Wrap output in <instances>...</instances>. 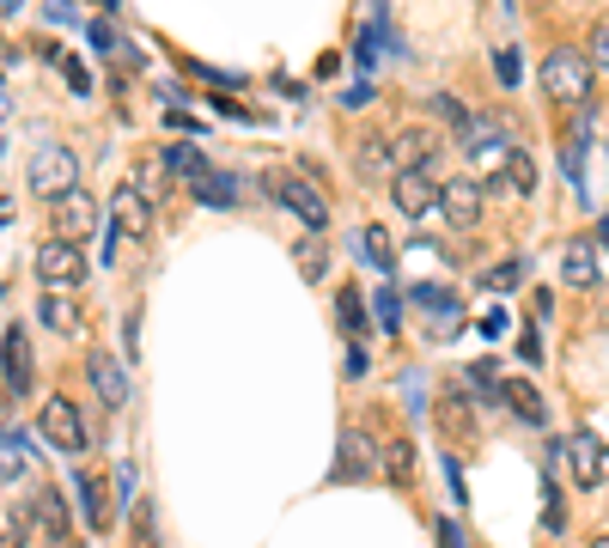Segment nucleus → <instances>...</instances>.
<instances>
[{
    "label": "nucleus",
    "instance_id": "f257e3e1",
    "mask_svg": "<svg viewBox=\"0 0 609 548\" xmlns=\"http://www.w3.org/2000/svg\"><path fill=\"white\" fill-rule=\"evenodd\" d=\"M25 177H31V189H37L43 201H62L67 189H80V158H74V146H62V141H43L37 153H31Z\"/></svg>",
    "mask_w": 609,
    "mask_h": 548
},
{
    "label": "nucleus",
    "instance_id": "f03ea898",
    "mask_svg": "<svg viewBox=\"0 0 609 548\" xmlns=\"http://www.w3.org/2000/svg\"><path fill=\"white\" fill-rule=\"evenodd\" d=\"M543 91L555 98V105H585V98H591V62H585L573 43L549 50L543 55Z\"/></svg>",
    "mask_w": 609,
    "mask_h": 548
},
{
    "label": "nucleus",
    "instance_id": "7ed1b4c3",
    "mask_svg": "<svg viewBox=\"0 0 609 548\" xmlns=\"http://www.w3.org/2000/svg\"><path fill=\"white\" fill-rule=\"evenodd\" d=\"M268 196H275L299 226H311V232L330 226V201H323V189H311V177H299V171H268Z\"/></svg>",
    "mask_w": 609,
    "mask_h": 548
},
{
    "label": "nucleus",
    "instance_id": "20e7f679",
    "mask_svg": "<svg viewBox=\"0 0 609 548\" xmlns=\"http://www.w3.org/2000/svg\"><path fill=\"white\" fill-rule=\"evenodd\" d=\"M37 432L55 445V451H67V457H80L86 439H92V432H86V420H80V408L67 403V396H49V403L37 408Z\"/></svg>",
    "mask_w": 609,
    "mask_h": 548
},
{
    "label": "nucleus",
    "instance_id": "39448f33",
    "mask_svg": "<svg viewBox=\"0 0 609 548\" xmlns=\"http://www.w3.org/2000/svg\"><path fill=\"white\" fill-rule=\"evenodd\" d=\"M0 384H7V396H31V384H37V353H31V329H7L0 336Z\"/></svg>",
    "mask_w": 609,
    "mask_h": 548
},
{
    "label": "nucleus",
    "instance_id": "423d86ee",
    "mask_svg": "<svg viewBox=\"0 0 609 548\" xmlns=\"http://www.w3.org/2000/svg\"><path fill=\"white\" fill-rule=\"evenodd\" d=\"M37 274L49 293H74L86 281V250L67 244V238H49V244L37 250Z\"/></svg>",
    "mask_w": 609,
    "mask_h": 548
},
{
    "label": "nucleus",
    "instance_id": "0eeeda50",
    "mask_svg": "<svg viewBox=\"0 0 609 548\" xmlns=\"http://www.w3.org/2000/svg\"><path fill=\"white\" fill-rule=\"evenodd\" d=\"M390 196H397V208L409 213V220H427V213L439 208V171L433 165L397 171V177H390Z\"/></svg>",
    "mask_w": 609,
    "mask_h": 548
},
{
    "label": "nucleus",
    "instance_id": "6e6552de",
    "mask_svg": "<svg viewBox=\"0 0 609 548\" xmlns=\"http://www.w3.org/2000/svg\"><path fill=\"white\" fill-rule=\"evenodd\" d=\"M49 220L67 244H80V238H98V201L86 189H67L62 201H49Z\"/></svg>",
    "mask_w": 609,
    "mask_h": 548
},
{
    "label": "nucleus",
    "instance_id": "1a4fd4ad",
    "mask_svg": "<svg viewBox=\"0 0 609 548\" xmlns=\"http://www.w3.org/2000/svg\"><path fill=\"white\" fill-rule=\"evenodd\" d=\"M110 226H117L122 238H153V201H146L141 183H122L117 196H110Z\"/></svg>",
    "mask_w": 609,
    "mask_h": 548
},
{
    "label": "nucleus",
    "instance_id": "9d476101",
    "mask_svg": "<svg viewBox=\"0 0 609 548\" xmlns=\"http://www.w3.org/2000/svg\"><path fill=\"white\" fill-rule=\"evenodd\" d=\"M439 213H445L457 232H469V226L481 220V183L476 177H451L439 183Z\"/></svg>",
    "mask_w": 609,
    "mask_h": 548
},
{
    "label": "nucleus",
    "instance_id": "9b49d317",
    "mask_svg": "<svg viewBox=\"0 0 609 548\" xmlns=\"http://www.w3.org/2000/svg\"><path fill=\"white\" fill-rule=\"evenodd\" d=\"M354 165H359V177L390 183V177H397V141H390L385 129H366V134L354 141Z\"/></svg>",
    "mask_w": 609,
    "mask_h": 548
},
{
    "label": "nucleus",
    "instance_id": "f8f14e48",
    "mask_svg": "<svg viewBox=\"0 0 609 548\" xmlns=\"http://www.w3.org/2000/svg\"><path fill=\"white\" fill-rule=\"evenodd\" d=\"M378 475V457H372L366 432H342L335 445V482H372Z\"/></svg>",
    "mask_w": 609,
    "mask_h": 548
},
{
    "label": "nucleus",
    "instance_id": "ddd939ff",
    "mask_svg": "<svg viewBox=\"0 0 609 548\" xmlns=\"http://www.w3.org/2000/svg\"><path fill=\"white\" fill-rule=\"evenodd\" d=\"M433 110H439V122H445V129H451V141H457V146H469V153H476V146H481V122L469 117V110L457 105L451 91H433Z\"/></svg>",
    "mask_w": 609,
    "mask_h": 548
},
{
    "label": "nucleus",
    "instance_id": "4468645a",
    "mask_svg": "<svg viewBox=\"0 0 609 548\" xmlns=\"http://www.w3.org/2000/svg\"><path fill=\"white\" fill-rule=\"evenodd\" d=\"M86 379H92V391L104 396L110 408L129 403V379H122V365L110 360V353H92V360H86Z\"/></svg>",
    "mask_w": 609,
    "mask_h": 548
},
{
    "label": "nucleus",
    "instance_id": "2eb2a0df",
    "mask_svg": "<svg viewBox=\"0 0 609 548\" xmlns=\"http://www.w3.org/2000/svg\"><path fill=\"white\" fill-rule=\"evenodd\" d=\"M561 457L573 463V482H579V487H597V482H604V451H597V439H585V432H579V439L561 445Z\"/></svg>",
    "mask_w": 609,
    "mask_h": 548
},
{
    "label": "nucleus",
    "instance_id": "dca6fc26",
    "mask_svg": "<svg viewBox=\"0 0 609 548\" xmlns=\"http://www.w3.org/2000/svg\"><path fill=\"white\" fill-rule=\"evenodd\" d=\"M37 317L55 329V336H86V317H80V305H74V293H43Z\"/></svg>",
    "mask_w": 609,
    "mask_h": 548
},
{
    "label": "nucleus",
    "instance_id": "f3484780",
    "mask_svg": "<svg viewBox=\"0 0 609 548\" xmlns=\"http://www.w3.org/2000/svg\"><path fill=\"white\" fill-rule=\"evenodd\" d=\"M31 518L43 524V536H49L55 548H67V500L55 494V487H43V494H37V506H31Z\"/></svg>",
    "mask_w": 609,
    "mask_h": 548
},
{
    "label": "nucleus",
    "instance_id": "a211bd4d",
    "mask_svg": "<svg viewBox=\"0 0 609 548\" xmlns=\"http://www.w3.org/2000/svg\"><path fill=\"white\" fill-rule=\"evenodd\" d=\"M561 274H567V287H597V256L585 238H573L567 250H561Z\"/></svg>",
    "mask_w": 609,
    "mask_h": 548
},
{
    "label": "nucleus",
    "instance_id": "6ab92c4d",
    "mask_svg": "<svg viewBox=\"0 0 609 548\" xmlns=\"http://www.w3.org/2000/svg\"><path fill=\"white\" fill-rule=\"evenodd\" d=\"M378 470L390 475V487H409V482H414V445L402 439V432H390L385 457H378Z\"/></svg>",
    "mask_w": 609,
    "mask_h": 548
},
{
    "label": "nucleus",
    "instance_id": "aec40b11",
    "mask_svg": "<svg viewBox=\"0 0 609 548\" xmlns=\"http://www.w3.org/2000/svg\"><path fill=\"white\" fill-rule=\"evenodd\" d=\"M0 482H31V451L19 432L0 427Z\"/></svg>",
    "mask_w": 609,
    "mask_h": 548
},
{
    "label": "nucleus",
    "instance_id": "412c9836",
    "mask_svg": "<svg viewBox=\"0 0 609 548\" xmlns=\"http://www.w3.org/2000/svg\"><path fill=\"white\" fill-rule=\"evenodd\" d=\"M500 177H506V189H512V196H536V165H530V153H518V146H506Z\"/></svg>",
    "mask_w": 609,
    "mask_h": 548
},
{
    "label": "nucleus",
    "instance_id": "4be33fe9",
    "mask_svg": "<svg viewBox=\"0 0 609 548\" xmlns=\"http://www.w3.org/2000/svg\"><path fill=\"white\" fill-rule=\"evenodd\" d=\"M292 256H299V274L311 281V287H318L323 274H330V244H323L318 232H311V238H299V244H292Z\"/></svg>",
    "mask_w": 609,
    "mask_h": 548
},
{
    "label": "nucleus",
    "instance_id": "5701e85b",
    "mask_svg": "<svg viewBox=\"0 0 609 548\" xmlns=\"http://www.w3.org/2000/svg\"><path fill=\"white\" fill-rule=\"evenodd\" d=\"M500 396H506V403H512V415H518V420H530V427H543V415H549V408H543V396L530 391L524 379L500 384Z\"/></svg>",
    "mask_w": 609,
    "mask_h": 548
},
{
    "label": "nucleus",
    "instance_id": "b1692460",
    "mask_svg": "<svg viewBox=\"0 0 609 548\" xmlns=\"http://www.w3.org/2000/svg\"><path fill=\"white\" fill-rule=\"evenodd\" d=\"M433 134L427 129H409V134H397V171H414V165H433Z\"/></svg>",
    "mask_w": 609,
    "mask_h": 548
},
{
    "label": "nucleus",
    "instance_id": "393cba45",
    "mask_svg": "<svg viewBox=\"0 0 609 548\" xmlns=\"http://www.w3.org/2000/svg\"><path fill=\"white\" fill-rule=\"evenodd\" d=\"M74 487H80L86 524H92V530H104V518H110V494H104V482H98V475H74Z\"/></svg>",
    "mask_w": 609,
    "mask_h": 548
},
{
    "label": "nucleus",
    "instance_id": "a878e982",
    "mask_svg": "<svg viewBox=\"0 0 609 548\" xmlns=\"http://www.w3.org/2000/svg\"><path fill=\"white\" fill-rule=\"evenodd\" d=\"M439 427H451V432H476V408L464 403V391H439Z\"/></svg>",
    "mask_w": 609,
    "mask_h": 548
},
{
    "label": "nucleus",
    "instance_id": "bb28decb",
    "mask_svg": "<svg viewBox=\"0 0 609 548\" xmlns=\"http://www.w3.org/2000/svg\"><path fill=\"white\" fill-rule=\"evenodd\" d=\"M189 189H196V196L208 201V208H232V177H225V171H201V177L189 183Z\"/></svg>",
    "mask_w": 609,
    "mask_h": 548
},
{
    "label": "nucleus",
    "instance_id": "cd10ccee",
    "mask_svg": "<svg viewBox=\"0 0 609 548\" xmlns=\"http://www.w3.org/2000/svg\"><path fill=\"white\" fill-rule=\"evenodd\" d=\"M359 250H366L372 268H385V274H390V262H397V250H390V232H385V226H366V232H359Z\"/></svg>",
    "mask_w": 609,
    "mask_h": 548
},
{
    "label": "nucleus",
    "instance_id": "c85d7f7f",
    "mask_svg": "<svg viewBox=\"0 0 609 548\" xmlns=\"http://www.w3.org/2000/svg\"><path fill=\"white\" fill-rule=\"evenodd\" d=\"M165 165H171V171H177V177H184V183H196V177H201V171H208V158H201V146H189V141H177V146H171V153H165Z\"/></svg>",
    "mask_w": 609,
    "mask_h": 548
},
{
    "label": "nucleus",
    "instance_id": "c756f323",
    "mask_svg": "<svg viewBox=\"0 0 609 548\" xmlns=\"http://www.w3.org/2000/svg\"><path fill=\"white\" fill-rule=\"evenodd\" d=\"M335 317H342V329H347V336H366V311H359V293L354 287H342V299H335Z\"/></svg>",
    "mask_w": 609,
    "mask_h": 548
},
{
    "label": "nucleus",
    "instance_id": "7c9ffc66",
    "mask_svg": "<svg viewBox=\"0 0 609 548\" xmlns=\"http://www.w3.org/2000/svg\"><path fill=\"white\" fill-rule=\"evenodd\" d=\"M92 50L98 55H117L122 67H134V55L122 50V37H117V25H104V19H92Z\"/></svg>",
    "mask_w": 609,
    "mask_h": 548
},
{
    "label": "nucleus",
    "instance_id": "2f4dec72",
    "mask_svg": "<svg viewBox=\"0 0 609 548\" xmlns=\"http://www.w3.org/2000/svg\"><path fill=\"white\" fill-rule=\"evenodd\" d=\"M414 299H421L427 305V311H445V317H457V293H451V287H414Z\"/></svg>",
    "mask_w": 609,
    "mask_h": 548
},
{
    "label": "nucleus",
    "instance_id": "473e14b6",
    "mask_svg": "<svg viewBox=\"0 0 609 548\" xmlns=\"http://www.w3.org/2000/svg\"><path fill=\"white\" fill-rule=\"evenodd\" d=\"M464 384H469V391H481V396H494V391H500V372H494V360H476V365L464 372Z\"/></svg>",
    "mask_w": 609,
    "mask_h": 548
},
{
    "label": "nucleus",
    "instance_id": "72a5a7b5",
    "mask_svg": "<svg viewBox=\"0 0 609 548\" xmlns=\"http://www.w3.org/2000/svg\"><path fill=\"white\" fill-rule=\"evenodd\" d=\"M518 281H524V262H518V256H506V262H500V268H494V274H488V287H494V293H512V287H518Z\"/></svg>",
    "mask_w": 609,
    "mask_h": 548
},
{
    "label": "nucleus",
    "instance_id": "f704fd0d",
    "mask_svg": "<svg viewBox=\"0 0 609 548\" xmlns=\"http://www.w3.org/2000/svg\"><path fill=\"white\" fill-rule=\"evenodd\" d=\"M543 524H549V530H567V506H561V487L555 482L543 487Z\"/></svg>",
    "mask_w": 609,
    "mask_h": 548
},
{
    "label": "nucleus",
    "instance_id": "c9c22d12",
    "mask_svg": "<svg viewBox=\"0 0 609 548\" xmlns=\"http://www.w3.org/2000/svg\"><path fill=\"white\" fill-rule=\"evenodd\" d=\"M494 74H500V86H518V74H524L518 50H500V55H494Z\"/></svg>",
    "mask_w": 609,
    "mask_h": 548
},
{
    "label": "nucleus",
    "instance_id": "e433bc0d",
    "mask_svg": "<svg viewBox=\"0 0 609 548\" xmlns=\"http://www.w3.org/2000/svg\"><path fill=\"white\" fill-rule=\"evenodd\" d=\"M62 74L74 91H92V74H86V62H74V55H62Z\"/></svg>",
    "mask_w": 609,
    "mask_h": 548
},
{
    "label": "nucleus",
    "instance_id": "4c0bfd02",
    "mask_svg": "<svg viewBox=\"0 0 609 548\" xmlns=\"http://www.w3.org/2000/svg\"><path fill=\"white\" fill-rule=\"evenodd\" d=\"M372 311H378V324H385V329H397V293L378 287V305H372Z\"/></svg>",
    "mask_w": 609,
    "mask_h": 548
},
{
    "label": "nucleus",
    "instance_id": "58836bf2",
    "mask_svg": "<svg viewBox=\"0 0 609 548\" xmlns=\"http://www.w3.org/2000/svg\"><path fill=\"white\" fill-rule=\"evenodd\" d=\"M25 512H13V518H7V536H0V548H25Z\"/></svg>",
    "mask_w": 609,
    "mask_h": 548
},
{
    "label": "nucleus",
    "instance_id": "ea45409f",
    "mask_svg": "<svg viewBox=\"0 0 609 548\" xmlns=\"http://www.w3.org/2000/svg\"><path fill=\"white\" fill-rule=\"evenodd\" d=\"M518 353H524V360H543V336H536V324L518 336Z\"/></svg>",
    "mask_w": 609,
    "mask_h": 548
},
{
    "label": "nucleus",
    "instance_id": "a19ab883",
    "mask_svg": "<svg viewBox=\"0 0 609 548\" xmlns=\"http://www.w3.org/2000/svg\"><path fill=\"white\" fill-rule=\"evenodd\" d=\"M591 62H597V67H604V74H609V25H604V31H597V43H591Z\"/></svg>",
    "mask_w": 609,
    "mask_h": 548
},
{
    "label": "nucleus",
    "instance_id": "79ce46f5",
    "mask_svg": "<svg viewBox=\"0 0 609 548\" xmlns=\"http://www.w3.org/2000/svg\"><path fill=\"white\" fill-rule=\"evenodd\" d=\"M342 105H372V86H366V79H359V86H347Z\"/></svg>",
    "mask_w": 609,
    "mask_h": 548
},
{
    "label": "nucleus",
    "instance_id": "37998d69",
    "mask_svg": "<svg viewBox=\"0 0 609 548\" xmlns=\"http://www.w3.org/2000/svg\"><path fill=\"white\" fill-rule=\"evenodd\" d=\"M597 238H604V250H609V213H604V220H597Z\"/></svg>",
    "mask_w": 609,
    "mask_h": 548
},
{
    "label": "nucleus",
    "instance_id": "c03bdc74",
    "mask_svg": "<svg viewBox=\"0 0 609 548\" xmlns=\"http://www.w3.org/2000/svg\"><path fill=\"white\" fill-rule=\"evenodd\" d=\"M13 7H25V0H0V13H13Z\"/></svg>",
    "mask_w": 609,
    "mask_h": 548
},
{
    "label": "nucleus",
    "instance_id": "a18cd8bd",
    "mask_svg": "<svg viewBox=\"0 0 609 548\" xmlns=\"http://www.w3.org/2000/svg\"><path fill=\"white\" fill-rule=\"evenodd\" d=\"M591 548H609V530H604V536H591Z\"/></svg>",
    "mask_w": 609,
    "mask_h": 548
},
{
    "label": "nucleus",
    "instance_id": "49530a36",
    "mask_svg": "<svg viewBox=\"0 0 609 548\" xmlns=\"http://www.w3.org/2000/svg\"><path fill=\"white\" fill-rule=\"evenodd\" d=\"M98 7H104V13H117V0H98Z\"/></svg>",
    "mask_w": 609,
    "mask_h": 548
},
{
    "label": "nucleus",
    "instance_id": "de8ad7c7",
    "mask_svg": "<svg viewBox=\"0 0 609 548\" xmlns=\"http://www.w3.org/2000/svg\"><path fill=\"white\" fill-rule=\"evenodd\" d=\"M0 415H7V391H0Z\"/></svg>",
    "mask_w": 609,
    "mask_h": 548
},
{
    "label": "nucleus",
    "instance_id": "09e8293b",
    "mask_svg": "<svg viewBox=\"0 0 609 548\" xmlns=\"http://www.w3.org/2000/svg\"><path fill=\"white\" fill-rule=\"evenodd\" d=\"M0 220H7V201H0Z\"/></svg>",
    "mask_w": 609,
    "mask_h": 548
},
{
    "label": "nucleus",
    "instance_id": "8fccbe9b",
    "mask_svg": "<svg viewBox=\"0 0 609 548\" xmlns=\"http://www.w3.org/2000/svg\"><path fill=\"white\" fill-rule=\"evenodd\" d=\"M506 7H518V0H506Z\"/></svg>",
    "mask_w": 609,
    "mask_h": 548
},
{
    "label": "nucleus",
    "instance_id": "3c124183",
    "mask_svg": "<svg viewBox=\"0 0 609 548\" xmlns=\"http://www.w3.org/2000/svg\"><path fill=\"white\" fill-rule=\"evenodd\" d=\"M141 548H153V542H141Z\"/></svg>",
    "mask_w": 609,
    "mask_h": 548
}]
</instances>
